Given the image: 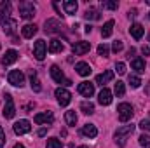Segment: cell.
<instances>
[{
    "label": "cell",
    "instance_id": "1",
    "mask_svg": "<svg viewBox=\"0 0 150 148\" xmlns=\"http://www.w3.org/2000/svg\"><path fill=\"white\" fill-rule=\"evenodd\" d=\"M133 131H134V125H133V124H129V125H122V127H119V129L115 131L113 138H115V143L119 145V148H124V147H126L127 136H129Z\"/></svg>",
    "mask_w": 150,
    "mask_h": 148
},
{
    "label": "cell",
    "instance_id": "2",
    "mask_svg": "<svg viewBox=\"0 0 150 148\" xmlns=\"http://www.w3.org/2000/svg\"><path fill=\"white\" fill-rule=\"evenodd\" d=\"M133 106L129 105V103H120L119 106H117V115H119V120L120 122H127V120H131L133 118Z\"/></svg>",
    "mask_w": 150,
    "mask_h": 148
},
{
    "label": "cell",
    "instance_id": "3",
    "mask_svg": "<svg viewBox=\"0 0 150 148\" xmlns=\"http://www.w3.org/2000/svg\"><path fill=\"white\" fill-rule=\"evenodd\" d=\"M51 77H52V80L54 82H58V84H63V85H72V80H68L65 73H63V70L58 66V65H52L51 66Z\"/></svg>",
    "mask_w": 150,
    "mask_h": 148
},
{
    "label": "cell",
    "instance_id": "4",
    "mask_svg": "<svg viewBox=\"0 0 150 148\" xmlns=\"http://www.w3.org/2000/svg\"><path fill=\"white\" fill-rule=\"evenodd\" d=\"M7 80L14 87H23L25 85V73L19 72V70H12V72H9V75H7Z\"/></svg>",
    "mask_w": 150,
    "mask_h": 148
},
{
    "label": "cell",
    "instance_id": "5",
    "mask_svg": "<svg viewBox=\"0 0 150 148\" xmlns=\"http://www.w3.org/2000/svg\"><path fill=\"white\" fill-rule=\"evenodd\" d=\"M11 12H12V5L9 0H4L0 2V26L5 25L9 19H11Z\"/></svg>",
    "mask_w": 150,
    "mask_h": 148
},
{
    "label": "cell",
    "instance_id": "6",
    "mask_svg": "<svg viewBox=\"0 0 150 148\" xmlns=\"http://www.w3.org/2000/svg\"><path fill=\"white\" fill-rule=\"evenodd\" d=\"M19 14L23 19H32L35 16V5L32 2H21L19 4Z\"/></svg>",
    "mask_w": 150,
    "mask_h": 148
},
{
    "label": "cell",
    "instance_id": "7",
    "mask_svg": "<svg viewBox=\"0 0 150 148\" xmlns=\"http://www.w3.org/2000/svg\"><path fill=\"white\" fill-rule=\"evenodd\" d=\"M54 96H56L59 106H67V105L72 101V94H70V91H67L65 87H58L56 92H54Z\"/></svg>",
    "mask_w": 150,
    "mask_h": 148
},
{
    "label": "cell",
    "instance_id": "8",
    "mask_svg": "<svg viewBox=\"0 0 150 148\" xmlns=\"http://www.w3.org/2000/svg\"><path fill=\"white\" fill-rule=\"evenodd\" d=\"M5 105H4V110H2V115L5 118H12L16 115V106H14V101H12V96L11 94H5Z\"/></svg>",
    "mask_w": 150,
    "mask_h": 148
},
{
    "label": "cell",
    "instance_id": "9",
    "mask_svg": "<svg viewBox=\"0 0 150 148\" xmlns=\"http://www.w3.org/2000/svg\"><path fill=\"white\" fill-rule=\"evenodd\" d=\"M45 52H47V45H45V42L42 38H38L37 42L33 44V56H35V59L42 61L45 58Z\"/></svg>",
    "mask_w": 150,
    "mask_h": 148
},
{
    "label": "cell",
    "instance_id": "10",
    "mask_svg": "<svg viewBox=\"0 0 150 148\" xmlns=\"http://www.w3.org/2000/svg\"><path fill=\"white\" fill-rule=\"evenodd\" d=\"M12 129H14V132H16L18 136H21V134H26V132H30L32 125H30V122H28L26 118H23V120H18V122L12 125Z\"/></svg>",
    "mask_w": 150,
    "mask_h": 148
},
{
    "label": "cell",
    "instance_id": "11",
    "mask_svg": "<svg viewBox=\"0 0 150 148\" xmlns=\"http://www.w3.org/2000/svg\"><path fill=\"white\" fill-rule=\"evenodd\" d=\"M77 91H79V94H82L84 98H91V96L94 94V84H91V82H80L79 87H77Z\"/></svg>",
    "mask_w": 150,
    "mask_h": 148
},
{
    "label": "cell",
    "instance_id": "12",
    "mask_svg": "<svg viewBox=\"0 0 150 148\" xmlns=\"http://www.w3.org/2000/svg\"><path fill=\"white\" fill-rule=\"evenodd\" d=\"M72 51H74L75 56H82V54H86V52L91 51V44L89 42H84V40L75 42L74 45H72Z\"/></svg>",
    "mask_w": 150,
    "mask_h": 148
},
{
    "label": "cell",
    "instance_id": "13",
    "mask_svg": "<svg viewBox=\"0 0 150 148\" xmlns=\"http://www.w3.org/2000/svg\"><path fill=\"white\" fill-rule=\"evenodd\" d=\"M44 26H45V28H44L45 33H51V35L61 32V25H59L58 19H45V25H44Z\"/></svg>",
    "mask_w": 150,
    "mask_h": 148
},
{
    "label": "cell",
    "instance_id": "14",
    "mask_svg": "<svg viewBox=\"0 0 150 148\" xmlns=\"http://www.w3.org/2000/svg\"><path fill=\"white\" fill-rule=\"evenodd\" d=\"M98 103L103 105V106H108V105L112 103V91L107 89V87H103V89L100 91V94H98Z\"/></svg>",
    "mask_w": 150,
    "mask_h": 148
},
{
    "label": "cell",
    "instance_id": "15",
    "mask_svg": "<svg viewBox=\"0 0 150 148\" xmlns=\"http://www.w3.org/2000/svg\"><path fill=\"white\" fill-rule=\"evenodd\" d=\"M33 120H35V124H52L54 115H52V111H44V113H37Z\"/></svg>",
    "mask_w": 150,
    "mask_h": 148
},
{
    "label": "cell",
    "instance_id": "16",
    "mask_svg": "<svg viewBox=\"0 0 150 148\" xmlns=\"http://www.w3.org/2000/svg\"><path fill=\"white\" fill-rule=\"evenodd\" d=\"M18 56H19V54H18L14 49L7 51V52L4 54V58H2V65H4V66H9V65H12V63L18 59Z\"/></svg>",
    "mask_w": 150,
    "mask_h": 148
},
{
    "label": "cell",
    "instance_id": "17",
    "mask_svg": "<svg viewBox=\"0 0 150 148\" xmlns=\"http://www.w3.org/2000/svg\"><path fill=\"white\" fill-rule=\"evenodd\" d=\"M75 72L80 75V77H89L93 70H91V66H89L87 63H84V61H79V63L75 65Z\"/></svg>",
    "mask_w": 150,
    "mask_h": 148
},
{
    "label": "cell",
    "instance_id": "18",
    "mask_svg": "<svg viewBox=\"0 0 150 148\" xmlns=\"http://www.w3.org/2000/svg\"><path fill=\"white\" fill-rule=\"evenodd\" d=\"M129 33L133 35L134 40H140V38L143 37L145 30H143V26H142L140 23H133V25H131V28H129Z\"/></svg>",
    "mask_w": 150,
    "mask_h": 148
},
{
    "label": "cell",
    "instance_id": "19",
    "mask_svg": "<svg viewBox=\"0 0 150 148\" xmlns=\"http://www.w3.org/2000/svg\"><path fill=\"white\" fill-rule=\"evenodd\" d=\"M38 32V26L37 25H25L21 28V35L25 38H33V35Z\"/></svg>",
    "mask_w": 150,
    "mask_h": 148
},
{
    "label": "cell",
    "instance_id": "20",
    "mask_svg": "<svg viewBox=\"0 0 150 148\" xmlns=\"http://www.w3.org/2000/svg\"><path fill=\"white\" fill-rule=\"evenodd\" d=\"M16 28H18V21L16 19H9L5 25H2V30L5 35H14L16 33Z\"/></svg>",
    "mask_w": 150,
    "mask_h": 148
},
{
    "label": "cell",
    "instance_id": "21",
    "mask_svg": "<svg viewBox=\"0 0 150 148\" xmlns=\"http://www.w3.org/2000/svg\"><path fill=\"white\" fill-rule=\"evenodd\" d=\"M113 78V72L112 70H107V72H103V73H100L96 77V84H100V85H105L107 82H110Z\"/></svg>",
    "mask_w": 150,
    "mask_h": 148
},
{
    "label": "cell",
    "instance_id": "22",
    "mask_svg": "<svg viewBox=\"0 0 150 148\" xmlns=\"http://www.w3.org/2000/svg\"><path fill=\"white\" fill-rule=\"evenodd\" d=\"M82 134L87 136V138H96V136H98V129H96L94 124H86V125L82 127Z\"/></svg>",
    "mask_w": 150,
    "mask_h": 148
},
{
    "label": "cell",
    "instance_id": "23",
    "mask_svg": "<svg viewBox=\"0 0 150 148\" xmlns=\"http://www.w3.org/2000/svg\"><path fill=\"white\" fill-rule=\"evenodd\" d=\"M30 85H32V89H33L35 92H40V91H42V85H40V80H38L35 70L30 72Z\"/></svg>",
    "mask_w": 150,
    "mask_h": 148
},
{
    "label": "cell",
    "instance_id": "24",
    "mask_svg": "<svg viewBox=\"0 0 150 148\" xmlns=\"http://www.w3.org/2000/svg\"><path fill=\"white\" fill-rule=\"evenodd\" d=\"M63 49H65V45L61 44V40H58V38H52V40L49 42V52L56 54V52H61Z\"/></svg>",
    "mask_w": 150,
    "mask_h": 148
},
{
    "label": "cell",
    "instance_id": "25",
    "mask_svg": "<svg viewBox=\"0 0 150 148\" xmlns=\"http://www.w3.org/2000/svg\"><path fill=\"white\" fill-rule=\"evenodd\" d=\"M63 9H65L67 14H75L77 9H79V4H77L75 0H65V2H63Z\"/></svg>",
    "mask_w": 150,
    "mask_h": 148
},
{
    "label": "cell",
    "instance_id": "26",
    "mask_svg": "<svg viewBox=\"0 0 150 148\" xmlns=\"http://www.w3.org/2000/svg\"><path fill=\"white\" fill-rule=\"evenodd\" d=\"M131 68L136 70L138 73H143V72H145V59H142V58H134V59L131 61Z\"/></svg>",
    "mask_w": 150,
    "mask_h": 148
},
{
    "label": "cell",
    "instance_id": "27",
    "mask_svg": "<svg viewBox=\"0 0 150 148\" xmlns=\"http://www.w3.org/2000/svg\"><path fill=\"white\" fill-rule=\"evenodd\" d=\"M113 19H108L105 25H103V28H101V37L103 38H108L110 35H112V32H113Z\"/></svg>",
    "mask_w": 150,
    "mask_h": 148
},
{
    "label": "cell",
    "instance_id": "28",
    "mask_svg": "<svg viewBox=\"0 0 150 148\" xmlns=\"http://www.w3.org/2000/svg\"><path fill=\"white\" fill-rule=\"evenodd\" d=\"M84 18H86V19H91V21H98L101 16H100V11H98V9H94V7H89V9L86 11Z\"/></svg>",
    "mask_w": 150,
    "mask_h": 148
},
{
    "label": "cell",
    "instance_id": "29",
    "mask_svg": "<svg viewBox=\"0 0 150 148\" xmlns=\"http://www.w3.org/2000/svg\"><path fill=\"white\" fill-rule=\"evenodd\" d=\"M80 110L84 111L86 115H93V113H94V105H93L91 101H82V103H80Z\"/></svg>",
    "mask_w": 150,
    "mask_h": 148
},
{
    "label": "cell",
    "instance_id": "30",
    "mask_svg": "<svg viewBox=\"0 0 150 148\" xmlns=\"http://www.w3.org/2000/svg\"><path fill=\"white\" fill-rule=\"evenodd\" d=\"M65 120H67L68 125H75V124H77V113H75V110L67 111V113H65Z\"/></svg>",
    "mask_w": 150,
    "mask_h": 148
},
{
    "label": "cell",
    "instance_id": "31",
    "mask_svg": "<svg viewBox=\"0 0 150 148\" xmlns=\"http://www.w3.org/2000/svg\"><path fill=\"white\" fill-rule=\"evenodd\" d=\"M113 92H115V96H117V98L124 96V92H126V85H124V82L117 80V84H115V87H113Z\"/></svg>",
    "mask_w": 150,
    "mask_h": 148
},
{
    "label": "cell",
    "instance_id": "32",
    "mask_svg": "<svg viewBox=\"0 0 150 148\" xmlns=\"http://www.w3.org/2000/svg\"><path fill=\"white\" fill-rule=\"evenodd\" d=\"M129 84H131L133 89H138V87L142 85V80H140L138 75H129Z\"/></svg>",
    "mask_w": 150,
    "mask_h": 148
},
{
    "label": "cell",
    "instance_id": "33",
    "mask_svg": "<svg viewBox=\"0 0 150 148\" xmlns=\"http://www.w3.org/2000/svg\"><path fill=\"white\" fill-rule=\"evenodd\" d=\"M138 143L143 148H150V136L149 134H142V136L138 138Z\"/></svg>",
    "mask_w": 150,
    "mask_h": 148
},
{
    "label": "cell",
    "instance_id": "34",
    "mask_svg": "<svg viewBox=\"0 0 150 148\" xmlns=\"http://www.w3.org/2000/svg\"><path fill=\"white\" fill-rule=\"evenodd\" d=\"M47 148H63V145H61L59 140H56V138H49V140H47Z\"/></svg>",
    "mask_w": 150,
    "mask_h": 148
},
{
    "label": "cell",
    "instance_id": "35",
    "mask_svg": "<svg viewBox=\"0 0 150 148\" xmlns=\"http://www.w3.org/2000/svg\"><path fill=\"white\" fill-rule=\"evenodd\" d=\"M108 52H110V49H108V45H107V44H101V45H98V54H100V56L107 58V56H108Z\"/></svg>",
    "mask_w": 150,
    "mask_h": 148
},
{
    "label": "cell",
    "instance_id": "36",
    "mask_svg": "<svg viewBox=\"0 0 150 148\" xmlns=\"http://www.w3.org/2000/svg\"><path fill=\"white\" fill-rule=\"evenodd\" d=\"M101 7H103V9H110V11H115V9L119 7V4H117V2H101Z\"/></svg>",
    "mask_w": 150,
    "mask_h": 148
},
{
    "label": "cell",
    "instance_id": "37",
    "mask_svg": "<svg viewBox=\"0 0 150 148\" xmlns=\"http://www.w3.org/2000/svg\"><path fill=\"white\" fill-rule=\"evenodd\" d=\"M122 49H124V44H122L120 40H115V42H113V45H112V51H113V52H120Z\"/></svg>",
    "mask_w": 150,
    "mask_h": 148
},
{
    "label": "cell",
    "instance_id": "38",
    "mask_svg": "<svg viewBox=\"0 0 150 148\" xmlns=\"http://www.w3.org/2000/svg\"><path fill=\"white\" fill-rule=\"evenodd\" d=\"M138 127H140V129H143V131H150V120L143 118V120L138 124Z\"/></svg>",
    "mask_w": 150,
    "mask_h": 148
},
{
    "label": "cell",
    "instance_id": "39",
    "mask_svg": "<svg viewBox=\"0 0 150 148\" xmlns=\"http://www.w3.org/2000/svg\"><path fill=\"white\" fill-rule=\"evenodd\" d=\"M115 70H117V73H119V75H124V73H126V65L119 61V63L115 65Z\"/></svg>",
    "mask_w": 150,
    "mask_h": 148
},
{
    "label": "cell",
    "instance_id": "40",
    "mask_svg": "<svg viewBox=\"0 0 150 148\" xmlns=\"http://www.w3.org/2000/svg\"><path fill=\"white\" fill-rule=\"evenodd\" d=\"M5 145V132H4V129L0 127V148H4Z\"/></svg>",
    "mask_w": 150,
    "mask_h": 148
},
{
    "label": "cell",
    "instance_id": "41",
    "mask_svg": "<svg viewBox=\"0 0 150 148\" xmlns=\"http://www.w3.org/2000/svg\"><path fill=\"white\" fill-rule=\"evenodd\" d=\"M142 52H143L145 56H150V45H143V47H142Z\"/></svg>",
    "mask_w": 150,
    "mask_h": 148
},
{
    "label": "cell",
    "instance_id": "42",
    "mask_svg": "<svg viewBox=\"0 0 150 148\" xmlns=\"http://www.w3.org/2000/svg\"><path fill=\"white\" fill-rule=\"evenodd\" d=\"M136 12H138L136 9H131V11L127 12V18H129V19H131V18H136Z\"/></svg>",
    "mask_w": 150,
    "mask_h": 148
},
{
    "label": "cell",
    "instance_id": "43",
    "mask_svg": "<svg viewBox=\"0 0 150 148\" xmlns=\"http://www.w3.org/2000/svg\"><path fill=\"white\" fill-rule=\"evenodd\" d=\"M145 94H147V96H150V82L147 84V87H145Z\"/></svg>",
    "mask_w": 150,
    "mask_h": 148
},
{
    "label": "cell",
    "instance_id": "44",
    "mask_svg": "<svg viewBox=\"0 0 150 148\" xmlns=\"http://www.w3.org/2000/svg\"><path fill=\"white\" fill-rule=\"evenodd\" d=\"M91 32H93V26H91V25H87V26H86V33H91Z\"/></svg>",
    "mask_w": 150,
    "mask_h": 148
},
{
    "label": "cell",
    "instance_id": "45",
    "mask_svg": "<svg viewBox=\"0 0 150 148\" xmlns=\"http://www.w3.org/2000/svg\"><path fill=\"white\" fill-rule=\"evenodd\" d=\"M38 136H45V129H40L38 131Z\"/></svg>",
    "mask_w": 150,
    "mask_h": 148
},
{
    "label": "cell",
    "instance_id": "46",
    "mask_svg": "<svg viewBox=\"0 0 150 148\" xmlns=\"http://www.w3.org/2000/svg\"><path fill=\"white\" fill-rule=\"evenodd\" d=\"M14 148H25V147H23L21 143H18V145H14Z\"/></svg>",
    "mask_w": 150,
    "mask_h": 148
},
{
    "label": "cell",
    "instance_id": "47",
    "mask_svg": "<svg viewBox=\"0 0 150 148\" xmlns=\"http://www.w3.org/2000/svg\"><path fill=\"white\" fill-rule=\"evenodd\" d=\"M79 148H87V147H79Z\"/></svg>",
    "mask_w": 150,
    "mask_h": 148
},
{
    "label": "cell",
    "instance_id": "48",
    "mask_svg": "<svg viewBox=\"0 0 150 148\" xmlns=\"http://www.w3.org/2000/svg\"><path fill=\"white\" fill-rule=\"evenodd\" d=\"M149 18H150V12H149Z\"/></svg>",
    "mask_w": 150,
    "mask_h": 148
}]
</instances>
